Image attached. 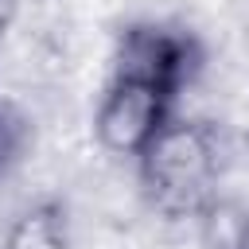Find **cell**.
<instances>
[{
    "label": "cell",
    "instance_id": "obj_3",
    "mask_svg": "<svg viewBox=\"0 0 249 249\" xmlns=\"http://www.w3.org/2000/svg\"><path fill=\"white\" fill-rule=\"evenodd\" d=\"M8 249H62V226L51 206L27 210L8 233Z\"/></svg>",
    "mask_w": 249,
    "mask_h": 249
},
{
    "label": "cell",
    "instance_id": "obj_2",
    "mask_svg": "<svg viewBox=\"0 0 249 249\" xmlns=\"http://www.w3.org/2000/svg\"><path fill=\"white\" fill-rule=\"evenodd\" d=\"M140 167H144V183L167 210H191L206 198L214 183L218 152L206 128L187 121H167L140 152Z\"/></svg>",
    "mask_w": 249,
    "mask_h": 249
},
{
    "label": "cell",
    "instance_id": "obj_4",
    "mask_svg": "<svg viewBox=\"0 0 249 249\" xmlns=\"http://www.w3.org/2000/svg\"><path fill=\"white\" fill-rule=\"evenodd\" d=\"M23 148H27V121L8 101H0V179L19 163Z\"/></svg>",
    "mask_w": 249,
    "mask_h": 249
},
{
    "label": "cell",
    "instance_id": "obj_1",
    "mask_svg": "<svg viewBox=\"0 0 249 249\" xmlns=\"http://www.w3.org/2000/svg\"><path fill=\"white\" fill-rule=\"evenodd\" d=\"M202 54L187 31L136 23L121 35L117 66L97 109V140L117 156H140L152 136L175 121V101L195 78Z\"/></svg>",
    "mask_w": 249,
    "mask_h": 249
}]
</instances>
